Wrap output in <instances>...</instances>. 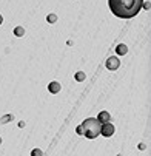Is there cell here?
<instances>
[{
	"mask_svg": "<svg viewBox=\"0 0 151 156\" xmlns=\"http://www.w3.org/2000/svg\"><path fill=\"white\" fill-rule=\"evenodd\" d=\"M97 119L103 124V122H110V119H111V116H110V113L108 111H100L99 113V116H97Z\"/></svg>",
	"mask_w": 151,
	"mask_h": 156,
	"instance_id": "cell-6",
	"label": "cell"
},
{
	"mask_svg": "<svg viewBox=\"0 0 151 156\" xmlns=\"http://www.w3.org/2000/svg\"><path fill=\"white\" fill-rule=\"evenodd\" d=\"M76 131H77V135H83V130H82V125H79V127L76 128Z\"/></svg>",
	"mask_w": 151,
	"mask_h": 156,
	"instance_id": "cell-13",
	"label": "cell"
},
{
	"mask_svg": "<svg viewBox=\"0 0 151 156\" xmlns=\"http://www.w3.org/2000/svg\"><path fill=\"white\" fill-rule=\"evenodd\" d=\"M116 53H117L119 56H125V54L128 53V47H126V45H123V43H120V45H117V47H116Z\"/></svg>",
	"mask_w": 151,
	"mask_h": 156,
	"instance_id": "cell-7",
	"label": "cell"
},
{
	"mask_svg": "<svg viewBox=\"0 0 151 156\" xmlns=\"http://www.w3.org/2000/svg\"><path fill=\"white\" fill-rule=\"evenodd\" d=\"M31 154H33V156H42V154H43V151H42V150H39V148H36V150H33V151H31Z\"/></svg>",
	"mask_w": 151,
	"mask_h": 156,
	"instance_id": "cell-12",
	"label": "cell"
},
{
	"mask_svg": "<svg viewBox=\"0 0 151 156\" xmlns=\"http://www.w3.org/2000/svg\"><path fill=\"white\" fill-rule=\"evenodd\" d=\"M12 119H14L12 115H5L2 119H0V122H2V124H6V122H9V121H12Z\"/></svg>",
	"mask_w": 151,
	"mask_h": 156,
	"instance_id": "cell-10",
	"label": "cell"
},
{
	"mask_svg": "<svg viewBox=\"0 0 151 156\" xmlns=\"http://www.w3.org/2000/svg\"><path fill=\"white\" fill-rule=\"evenodd\" d=\"M74 77H76L77 82H82V80H85V73H83V71H77Z\"/></svg>",
	"mask_w": 151,
	"mask_h": 156,
	"instance_id": "cell-9",
	"label": "cell"
},
{
	"mask_svg": "<svg viewBox=\"0 0 151 156\" xmlns=\"http://www.w3.org/2000/svg\"><path fill=\"white\" fill-rule=\"evenodd\" d=\"M100 135L105 136V138H110L114 135V125L111 122H103L100 125Z\"/></svg>",
	"mask_w": 151,
	"mask_h": 156,
	"instance_id": "cell-3",
	"label": "cell"
},
{
	"mask_svg": "<svg viewBox=\"0 0 151 156\" xmlns=\"http://www.w3.org/2000/svg\"><path fill=\"white\" fill-rule=\"evenodd\" d=\"M106 68L110 70V71H116L119 66H120V60H119V57H116V56H111V57H108L106 59Z\"/></svg>",
	"mask_w": 151,
	"mask_h": 156,
	"instance_id": "cell-4",
	"label": "cell"
},
{
	"mask_svg": "<svg viewBox=\"0 0 151 156\" xmlns=\"http://www.w3.org/2000/svg\"><path fill=\"white\" fill-rule=\"evenodd\" d=\"M60 90H62V85H60V82L53 80V82H50V83H48V91H50L51 94H57Z\"/></svg>",
	"mask_w": 151,
	"mask_h": 156,
	"instance_id": "cell-5",
	"label": "cell"
},
{
	"mask_svg": "<svg viewBox=\"0 0 151 156\" xmlns=\"http://www.w3.org/2000/svg\"><path fill=\"white\" fill-rule=\"evenodd\" d=\"M100 125L102 122L97 118H88L82 122V130H83V135L88 138V139H94L100 135Z\"/></svg>",
	"mask_w": 151,
	"mask_h": 156,
	"instance_id": "cell-2",
	"label": "cell"
},
{
	"mask_svg": "<svg viewBox=\"0 0 151 156\" xmlns=\"http://www.w3.org/2000/svg\"><path fill=\"white\" fill-rule=\"evenodd\" d=\"M3 23V17H2V14H0V25Z\"/></svg>",
	"mask_w": 151,
	"mask_h": 156,
	"instance_id": "cell-14",
	"label": "cell"
},
{
	"mask_svg": "<svg viewBox=\"0 0 151 156\" xmlns=\"http://www.w3.org/2000/svg\"><path fill=\"white\" fill-rule=\"evenodd\" d=\"M143 5V0H108V6L111 12L119 19L136 17Z\"/></svg>",
	"mask_w": 151,
	"mask_h": 156,
	"instance_id": "cell-1",
	"label": "cell"
},
{
	"mask_svg": "<svg viewBox=\"0 0 151 156\" xmlns=\"http://www.w3.org/2000/svg\"><path fill=\"white\" fill-rule=\"evenodd\" d=\"M0 144H2V138H0Z\"/></svg>",
	"mask_w": 151,
	"mask_h": 156,
	"instance_id": "cell-15",
	"label": "cell"
},
{
	"mask_svg": "<svg viewBox=\"0 0 151 156\" xmlns=\"http://www.w3.org/2000/svg\"><path fill=\"white\" fill-rule=\"evenodd\" d=\"M14 34H15L17 37H23V36H25V28H23V27H15V28H14Z\"/></svg>",
	"mask_w": 151,
	"mask_h": 156,
	"instance_id": "cell-8",
	"label": "cell"
},
{
	"mask_svg": "<svg viewBox=\"0 0 151 156\" xmlns=\"http://www.w3.org/2000/svg\"><path fill=\"white\" fill-rule=\"evenodd\" d=\"M46 20L50 22V23H56V22H57V16L56 14H48L46 16Z\"/></svg>",
	"mask_w": 151,
	"mask_h": 156,
	"instance_id": "cell-11",
	"label": "cell"
}]
</instances>
